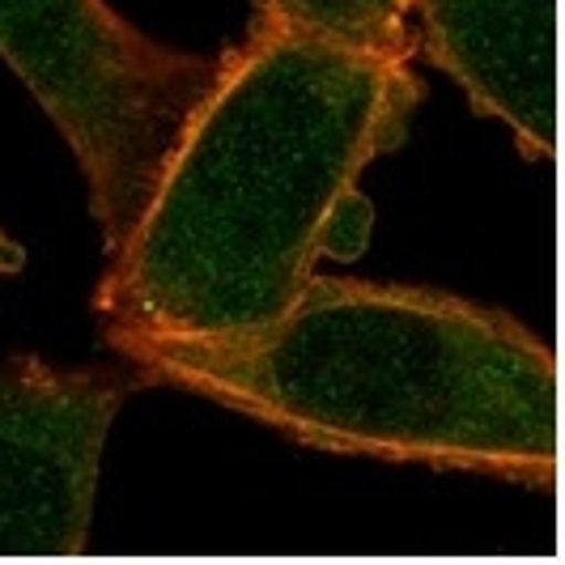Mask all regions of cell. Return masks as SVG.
I'll use <instances>...</instances> for the list:
<instances>
[{
    "label": "cell",
    "mask_w": 565,
    "mask_h": 565,
    "mask_svg": "<svg viewBox=\"0 0 565 565\" xmlns=\"http://www.w3.org/2000/svg\"><path fill=\"white\" fill-rule=\"evenodd\" d=\"M417 107L408 60L264 22L188 119L149 204L107 259L111 337L238 340L277 323L323 252H362L358 174Z\"/></svg>",
    "instance_id": "obj_1"
},
{
    "label": "cell",
    "mask_w": 565,
    "mask_h": 565,
    "mask_svg": "<svg viewBox=\"0 0 565 565\" xmlns=\"http://www.w3.org/2000/svg\"><path fill=\"white\" fill-rule=\"evenodd\" d=\"M145 379L230 404L328 451L553 477L557 362L514 319L459 298L311 277L238 340L111 337Z\"/></svg>",
    "instance_id": "obj_2"
},
{
    "label": "cell",
    "mask_w": 565,
    "mask_h": 565,
    "mask_svg": "<svg viewBox=\"0 0 565 565\" xmlns=\"http://www.w3.org/2000/svg\"><path fill=\"white\" fill-rule=\"evenodd\" d=\"M0 56L77 153L111 259L226 60L170 52L103 0H0Z\"/></svg>",
    "instance_id": "obj_3"
},
{
    "label": "cell",
    "mask_w": 565,
    "mask_h": 565,
    "mask_svg": "<svg viewBox=\"0 0 565 565\" xmlns=\"http://www.w3.org/2000/svg\"><path fill=\"white\" fill-rule=\"evenodd\" d=\"M149 379L52 370L39 358L0 374V553L73 557L85 548L98 459L115 408Z\"/></svg>",
    "instance_id": "obj_4"
},
{
    "label": "cell",
    "mask_w": 565,
    "mask_h": 565,
    "mask_svg": "<svg viewBox=\"0 0 565 565\" xmlns=\"http://www.w3.org/2000/svg\"><path fill=\"white\" fill-rule=\"evenodd\" d=\"M434 60L536 153L557 145V0H413Z\"/></svg>",
    "instance_id": "obj_5"
},
{
    "label": "cell",
    "mask_w": 565,
    "mask_h": 565,
    "mask_svg": "<svg viewBox=\"0 0 565 565\" xmlns=\"http://www.w3.org/2000/svg\"><path fill=\"white\" fill-rule=\"evenodd\" d=\"M268 22L307 30L319 39L353 43L379 56L408 60L413 39V0H259Z\"/></svg>",
    "instance_id": "obj_6"
},
{
    "label": "cell",
    "mask_w": 565,
    "mask_h": 565,
    "mask_svg": "<svg viewBox=\"0 0 565 565\" xmlns=\"http://www.w3.org/2000/svg\"><path fill=\"white\" fill-rule=\"evenodd\" d=\"M13 259H18V255H13L9 247H4V243H0V273H4V268H13Z\"/></svg>",
    "instance_id": "obj_7"
}]
</instances>
